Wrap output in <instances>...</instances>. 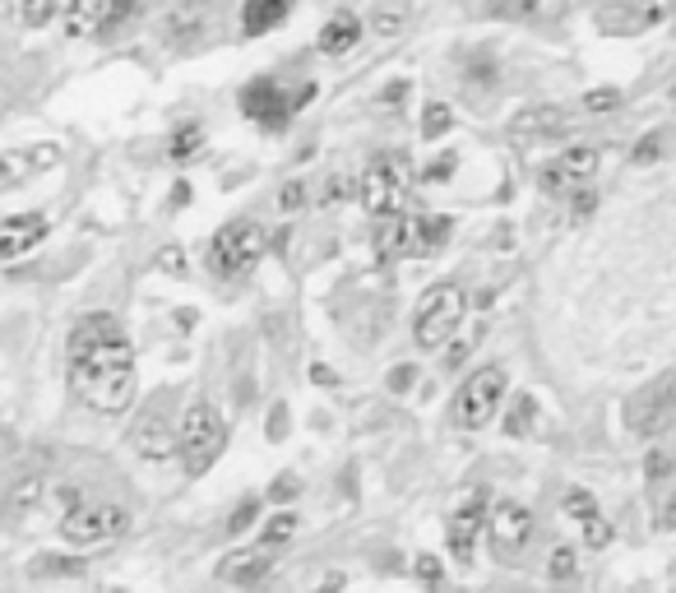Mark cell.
<instances>
[{
  "mask_svg": "<svg viewBox=\"0 0 676 593\" xmlns=\"http://www.w3.org/2000/svg\"><path fill=\"white\" fill-rule=\"evenodd\" d=\"M84 561H65V557H47L37 561V575H79Z\"/></svg>",
  "mask_w": 676,
  "mask_h": 593,
  "instance_id": "obj_41",
  "label": "cell"
},
{
  "mask_svg": "<svg viewBox=\"0 0 676 593\" xmlns=\"http://www.w3.org/2000/svg\"><path fill=\"white\" fill-rule=\"evenodd\" d=\"M306 102H315V84L310 79L297 84L292 94L283 89V84H274V79H251L241 89V112H246V121H255L260 130H287L292 117H297Z\"/></svg>",
  "mask_w": 676,
  "mask_h": 593,
  "instance_id": "obj_4",
  "label": "cell"
},
{
  "mask_svg": "<svg viewBox=\"0 0 676 593\" xmlns=\"http://www.w3.org/2000/svg\"><path fill=\"white\" fill-rule=\"evenodd\" d=\"M482 534H487L491 557L520 561L524 547L533 542V510H528V505H520V501H495V505H487Z\"/></svg>",
  "mask_w": 676,
  "mask_h": 593,
  "instance_id": "obj_9",
  "label": "cell"
},
{
  "mask_svg": "<svg viewBox=\"0 0 676 593\" xmlns=\"http://www.w3.org/2000/svg\"><path fill=\"white\" fill-rule=\"evenodd\" d=\"M157 270H163L167 278H186V274H190L186 251H182V246H163V251H157Z\"/></svg>",
  "mask_w": 676,
  "mask_h": 593,
  "instance_id": "obj_34",
  "label": "cell"
},
{
  "mask_svg": "<svg viewBox=\"0 0 676 593\" xmlns=\"http://www.w3.org/2000/svg\"><path fill=\"white\" fill-rule=\"evenodd\" d=\"M560 505H566V515L579 524V534H584V547H593V552H602V547L607 542H612V524H607L602 519V510H598V501L589 496V492H566V501H560Z\"/></svg>",
  "mask_w": 676,
  "mask_h": 593,
  "instance_id": "obj_18",
  "label": "cell"
},
{
  "mask_svg": "<svg viewBox=\"0 0 676 593\" xmlns=\"http://www.w3.org/2000/svg\"><path fill=\"white\" fill-rule=\"evenodd\" d=\"M338 589H344V575H329L320 589H315V593H338Z\"/></svg>",
  "mask_w": 676,
  "mask_h": 593,
  "instance_id": "obj_49",
  "label": "cell"
},
{
  "mask_svg": "<svg viewBox=\"0 0 676 593\" xmlns=\"http://www.w3.org/2000/svg\"><path fill=\"white\" fill-rule=\"evenodd\" d=\"M570 130V112L566 107H533V112H524L520 121H514V135L520 140H547V135H566Z\"/></svg>",
  "mask_w": 676,
  "mask_h": 593,
  "instance_id": "obj_22",
  "label": "cell"
},
{
  "mask_svg": "<svg viewBox=\"0 0 676 593\" xmlns=\"http://www.w3.org/2000/svg\"><path fill=\"white\" fill-rule=\"evenodd\" d=\"M65 358H70V394L84 408H94L98 417H121L134 404V389H140L134 348L111 311L79 316Z\"/></svg>",
  "mask_w": 676,
  "mask_h": 593,
  "instance_id": "obj_1",
  "label": "cell"
},
{
  "mask_svg": "<svg viewBox=\"0 0 676 593\" xmlns=\"http://www.w3.org/2000/svg\"><path fill=\"white\" fill-rule=\"evenodd\" d=\"M663 140L667 135H648V140H640V149H635V163H653L663 153Z\"/></svg>",
  "mask_w": 676,
  "mask_h": 593,
  "instance_id": "obj_42",
  "label": "cell"
},
{
  "mask_svg": "<svg viewBox=\"0 0 676 593\" xmlns=\"http://www.w3.org/2000/svg\"><path fill=\"white\" fill-rule=\"evenodd\" d=\"M199 24H205V6H199V0H186L182 10H172V14L163 19V33H167V37H182V33H195Z\"/></svg>",
  "mask_w": 676,
  "mask_h": 593,
  "instance_id": "obj_28",
  "label": "cell"
},
{
  "mask_svg": "<svg viewBox=\"0 0 676 593\" xmlns=\"http://www.w3.org/2000/svg\"><path fill=\"white\" fill-rule=\"evenodd\" d=\"M362 205L375 218H390L403 205V167L394 158H375L362 177Z\"/></svg>",
  "mask_w": 676,
  "mask_h": 593,
  "instance_id": "obj_14",
  "label": "cell"
},
{
  "mask_svg": "<svg viewBox=\"0 0 676 593\" xmlns=\"http://www.w3.org/2000/svg\"><path fill=\"white\" fill-rule=\"evenodd\" d=\"M375 255L380 260H399L413 255V218L408 213H390L375 223Z\"/></svg>",
  "mask_w": 676,
  "mask_h": 593,
  "instance_id": "obj_20",
  "label": "cell"
},
{
  "mask_svg": "<svg viewBox=\"0 0 676 593\" xmlns=\"http://www.w3.org/2000/svg\"><path fill=\"white\" fill-rule=\"evenodd\" d=\"M464 311H468V293L459 283H436L432 293L422 297L417 316H413V343L417 348H440L459 334L464 325Z\"/></svg>",
  "mask_w": 676,
  "mask_h": 593,
  "instance_id": "obj_5",
  "label": "cell"
},
{
  "mask_svg": "<svg viewBox=\"0 0 676 593\" xmlns=\"http://www.w3.org/2000/svg\"><path fill=\"white\" fill-rule=\"evenodd\" d=\"M222 450H228V422H222V413L209 399H190L182 422H176V454H182L186 473L190 477L209 473Z\"/></svg>",
  "mask_w": 676,
  "mask_h": 593,
  "instance_id": "obj_2",
  "label": "cell"
},
{
  "mask_svg": "<svg viewBox=\"0 0 676 593\" xmlns=\"http://www.w3.org/2000/svg\"><path fill=\"white\" fill-rule=\"evenodd\" d=\"M495 19H537V0H491Z\"/></svg>",
  "mask_w": 676,
  "mask_h": 593,
  "instance_id": "obj_33",
  "label": "cell"
},
{
  "mask_svg": "<svg viewBox=\"0 0 676 593\" xmlns=\"http://www.w3.org/2000/svg\"><path fill=\"white\" fill-rule=\"evenodd\" d=\"M310 200V182H302V177H292V182H283L279 186V195H274V205L283 209V213H292V209H302Z\"/></svg>",
  "mask_w": 676,
  "mask_h": 593,
  "instance_id": "obj_32",
  "label": "cell"
},
{
  "mask_svg": "<svg viewBox=\"0 0 676 593\" xmlns=\"http://www.w3.org/2000/svg\"><path fill=\"white\" fill-rule=\"evenodd\" d=\"M287 14H292V0H246L241 6V33L264 37V33H274Z\"/></svg>",
  "mask_w": 676,
  "mask_h": 593,
  "instance_id": "obj_21",
  "label": "cell"
},
{
  "mask_svg": "<svg viewBox=\"0 0 676 593\" xmlns=\"http://www.w3.org/2000/svg\"><path fill=\"white\" fill-rule=\"evenodd\" d=\"M593 172H598V149L593 144H575L566 149L556 163L543 167V190L547 195H560V200H575L593 186Z\"/></svg>",
  "mask_w": 676,
  "mask_h": 593,
  "instance_id": "obj_10",
  "label": "cell"
},
{
  "mask_svg": "<svg viewBox=\"0 0 676 593\" xmlns=\"http://www.w3.org/2000/svg\"><path fill=\"white\" fill-rule=\"evenodd\" d=\"M102 593H126V589H102Z\"/></svg>",
  "mask_w": 676,
  "mask_h": 593,
  "instance_id": "obj_50",
  "label": "cell"
},
{
  "mask_svg": "<svg viewBox=\"0 0 676 593\" xmlns=\"http://www.w3.org/2000/svg\"><path fill=\"white\" fill-rule=\"evenodd\" d=\"M255 515H260V501H255V496H246V501L237 505V510H232V519H228V534H232V538L246 534V529L255 524Z\"/></svg>",
  "mask_w": 676,
  "mask_h": 593,
  "instance_id": "obj_38",
  "label": "cell"
},
{
  "mask_svg": "<svg viewBox=\"0 0 676 593\" xmlns=\"http://www.w3.org/2000/svg\"><path fill=\"white\" fill-rule=\"evenodd\" d=\"M413 218V255H432L449 241V218L445 213H408Z\"/></svg>",
  "mask_w": 676,
  "mask_h": 593,
  "instance_id": "obj_24",
  "label": "cell"
},
{
  "mask_svg": "<svg viewBox=\"0 0 676 593\" xmlns=\"http://www.w3.org/2000/svg\"><path fill=\"white\" fill-rule=\"evenodd\" d=\"M399 29H403V10H375V19H371L375 37H394Z\"/></svg>",
  "mask_w": 676,
  "mask_h": 593,
  "instance_id": "obj_39",
  "label": "cell"
},
{
  "mask_svg": "<svg viewBox=\"0 0 676 593\" xmlns=\"http://www.w3.org/2000/svg\"><path fill=\"white\" fill-rule=\"evenodd\" d=\"M667 469H672V464H667V454H663V450H653V454H648V477H653V482H663Z\"/></svg>",
  "mask_w": 676,
  "mask_h": 593,
  "instance_id": "obj_44",
  "label": "cell"
},
{
  "mask_svg": "<svg viewBox=\"0 0 676 593\" xmlns=\"http://www.w3.org/2000/svg\"><path fill=\"white\" fill-rule=\"evenodd\" d=\"M449 125H455V112H449L445 102H432V107L422 112V135H426V140H440Z\"/></svg>",
  "mask_w": 676,
  "mask_h": 593,
  "instance_id": "obj_31",
  "label": "cell"
},
{
  "mask_svg": "<svg viewBox=\"0 0 676 593\" xmlns=\"http://www.w3.org/2000/svg\"><path fill=\"white\" fill-rule=\"evenodd\" d=\"M130 450L149 459V464H163V459L176 454V422H172V413L163 399H153L140 417H134V427H130Z\"/></svg>",
  "mask_w": 676,
  "mask_h": 593,
  "instance_id": "obj_11",
  "label": "cell"
},
{
  "mask_svg": "<svg viewBox=\"0 0 676 593\" xmlns=\"http://www.w3.org/2000/svg\"><path fill=\"white\" fill-rule=\"evenodd\" d=\"M667 10L672 0H612V14H602V29H617V33L653 29L667 19Z\"/></svg>",
  "mask_w": 676,
  "mask_h": 593,
  "instance_id": "obj_17",
  "label": "cell"
},
{
  "mask_svg": "<svg viewBox=\"0 0 676 593\" xmlns=\"http://www.w3.org/2000/svg\"><path fill=\"white\" fill-rule=\"evenodd\" d=\"M182 205H190V186H186V182H176V190H172V209H182Z\"/></svg>",
  "mask_w": 676,
  "mask_h": 593,
  "instance_id": "obj_48",
  "label": "cell"
},
{
  "mask_svg": "<svg viewBox=\"0 0 676 593\" xmlns=\"http://www.w3.org/2000/svg\"><path fill=\"white\" fill-rule=\"evenodd\" d=\"M658 524H663V529H667V534L676 529V492H672V501L663 505V515H658Z\"/></svg>",
  "mask_w": 676,
  "mask_h": 593,
  "instance_id": "obj_45",
  "label": "cell"
},
{
  "mask_svg": "<svg viewBox=\"0 0 676 593\" xmlns=\"http://www.w3.org/2000/svg\"><path fill=\"white\" fill-rule=\"evenodd\" d=\"M505 389H510V376L501 366H482L459 385L455 394V422L464 431H482L495 422V413L505 408Z\"/></svg>",
  "mask_w": 676,
  "mask_h": 593,
  "instance_id": "obj_7",
  "label": "cell"
},
{
  "mask_svg": "<svg viewBox=\"0 0 676 593\" xmlns=\"http://www.w3.org/2000/svg\"><path fill=\"white\" fill-rule=\"evenodd\" d=\"M505 413V431L510 436H528L533 431V422H537V399L533 394H520L510 408H501Z\"/></svg>",
  "mask_w": 676,
  "mask_h": 593,
  "instance_id": "obj_27",
  "label": "cell"
},
{
  "mask_svg": "<svg viewBox=\"0 0 676 593\" xmlns=\"http://www.w3.org/2000/svg\"><path fill=\"white\" fill-rule=\"evenodd\" d=\"M107 19V0H70L65 6V37H94L102 33Z\"/></svg>",
  "mask_w": 676,
  "mask_h": 593,
  "instance_id": "obj_23",
  "label": "cell"
},
{
  "mask_svg": "<svg viewBox=\"0 0 676 593\" xmlns=\"http://www.w3.org/2000/svg\"><path fill=\"white\" fill-rule=\"evenodd\" d=\"M617 107H621V89H593L589 98H584L579 102V112H617Z\"/></svg>",
  "mask_w": 676,
  "mask_h": 593,
  "instance_id": "obj_35",
  "label": "cell"
},
{
  "mask_svg": "<svg viewBox=\"0 0 676 593\" xmlns=\"http://www.w3.org/2000/svg\"><path fill=\"white\" fill-rule=\"evenodd\" d=\"M52 232V218L47 213H14L0 223V260H24L33 255L42 241Z\"/></svg>",
  "mask_w": 676,
  "mask_h": 593,
  "instance_id": "obj_15",
  "label": "cell"
},
{
  "mask_svg": "<svg viewBox=\"0 0 676 593\" xmlns=\"http://www.w3.org/2000/svg\"><path fill=\"white\" fill-rule=\"evenodd\" d=\"M338 195H344V177H329L325 190H320V200H338Z\"/></svg>",
  "mask_w": 676,
  "mask_h": 593,
  "instance_id": "obj_47",
  "label": "cell"
},
{
  "mask_svg": "<svg viewBox=\"0 0 676 593\" xmlns=\"http://www.w3.org/2000/svg\"><path fill=\"white\" fill-rule=\"evenodd\" d=\"M140 10V0H107V19H102V33H117L126 19Z\"/></svg>",
  "mask_w": 676,
  "mask_h": 593,
  "instance_id": "obj_37",
  "label": "cell"
},
{
  "mask_svg": "<svg viewBox=\"0 0 676 593\" xmlns=\"http://www.w3.org/2000/svg\"><path fill=\"white\" fill-rule=\"evenodd\" d=\"M61 538L75 547H94V542H111L130 529V510L117 501H79L61 515Z\"/></svg>",
  "mask_w": 676,
  "mask_h": 593,
  "instance_id": "obj_8",
  "label": "cell"
},
{
  "mask_svg": "<svg viewBox=\"0 0 676 593\" xmlns=\"http://www.w3.org/2000/svg\"><path fill=\"white\" fill-rule=\"evenodd\" d=\"M625 427H630V436H640V441H663L676 427V371H667V376L630 394Z\"/></svg>",
  "mask_w": 676,
  "mask_h": 593,
  "instance_id": "obj_6",
  "label": "cell"
},
{
  "mask_svg": "<svg viewBox=\"0 0 676 593\" xmlns=\"http://www.w3.org/2000/svg\"><path fill=\"white\" fill-rule=\"evenodd\" d=\"M287 431V417H283V404H279V413L274 417H269V436H274V441H279V436Z\"/></svg>",
  "mask_w": 676,
  "mask_h": 593,
  "instance_id": "obj_46",
  "label": "cell"
},
{
  "mask_svg": "<svg viewBox=\"0 0 676 593\" xmlns=\"http://www.w3.org/2000/svg\"><path fill=\"white\" fill-rule=\"evenodd\" d=\"M413 575H417V580L426 584V593H440V580H445V575H440V561H436L432 552H422V557H417Z\"/></svg>",
  "mask_w": 676,
  "mask_h": 593,
  "instance_id": "obj_36",
  "label": "cell"
},
{
  "mask_svg": "<svg viewBox=\"0 0 676 593\" xmlns=\"http://www.w3.org/2000/svg\"><path fill=\"white\" fill-rule=\"evenodd\" d=\"M37 501H42V482L37 477H24L14 487V510H29V505H37Z\"/></svg>",
  "mask_w": 676,
  "mask_h": 593,
  "instance_id": "obj_40",
  "label": "cell"
},
{
  "mask_svg": "<svg viewBox=\"0 0 676 593\" xmlns=\"http://www.w3.org/2000/svg\"><path fill=\"white\" fill-rule=\"evenodd\" d=\"M292 496H297V477L283 473V477L274 482V487H269V501H292Z\"/></svg>",
  "mask_w": 676,
  "mask_h": 593,
  "instance_id": "obj_43",
  "label": "cell"
},
{
  "mask_svg": "<svg viewBox=\"0 0 676 593\" xmlns=\"http://www.w3.org/2000/svg\"><path fill=\"white\" fill-rule=\"evenodd\" d=\"M482 519H487V496L472 492L455 515L445 519V542H449V557H455L459 565L472 561V552H478V538H482Z\"/></svg>",
  "mask_w": 676,
  "mask_h": 593,
  "instance_id": "obj_13",
  "label": "cell"
},
{
  "mask_svg": "<svg viewBox=\"0 0 676 593\" xmlns=\"http://www.w3.org/2000/svg\"><path fill=\"white\" fill-rule=\"evenodd\" d=\"M547 575H552L556 584H570V580L579 575V552H575V547H566V542L552 547V557H547Z\"/></svg>",
  "mask_w": 676,
  "mask_h": 593,
  "instance_id": "obj_30",
  "label": "cell"
},
{
  "mask_svg": "<svg viewBox=\"0 0 676 593\" xmlns=\"http://www.w3.org/2000/svg\"><path fill=\"white\" fill-rule=\"evenodd\" d=\"M199 149H205V125H195V121L176 125L172 135H167V158H172V163H190Z\"/></svg>",
  "mask_w": 676,
  "mask_h": 593,
  "instance_id": "obj_25",
  "label": "cell"
},
{
  "mask_svg": "<svg viewBox=\"0 0 676 593\" xmlns=\"http://www.w3.org/2000/svg\"><path fill=\"white\" fill-rule=\"evenodd\" d=\"M65 163V149L61 144H19L0 153V190H19L29 186L42 172H56Z\"/></svg>",
  "mask_w": 676,
  "mask_h": 593,
  "instance_id": "obj_12",
  "label": "cell"
},
{
  "mask_svg": "<svg viewBox=\"0 0 676 593\" xmlns=\"http://www.w3.org/2000/svg\"><path fill=\"white\" fill-rule=\"evenodd\" d=\"M357 42H362V19L357 14H334L329 24L320 29V37H315V52L320 56H348Z\"/></svg>",
  "mask_w": 676,
  "mask_h": 593,
  "instance_id": "obj_19",
  "label": "cell"
},
{
  "mask_svg": "<svg viewBox=\"0 0 676 593\" xmlns=\"http://www.w3.org/2000/svg\"><path fill=\"white\" fill-rule=\"evenodd\" d=\"M61 14V0H19V24L24 29H47Z\"/></svg>",
  "mask_w": 676,
  "mask_h": 593,
  "instance_id": "obj_29",
  "label": "cell"
},
{
  "mask_svg": "<svg viewBox=\"0 0 676 593\" xmlns=\"http://www.w3.org/2000/svg\"><path fill=\"white\" fill-rule=\"evenodd\" d=\"M274 561H279V552L274 547H237V552L218 565V575L228 580V584H237V589H255L269 570H274Z\"/></svg>",
  "mask_w": 676,
  "mask_h": 593,
  "instance_id": "obj_16",
  "label": "cell"
},
{
  "mask_svg": "<svg viewBox=\"0 0 676 593\" xmlns=\"http://www.w3.org/2000/svg\"><path fill=\"white\" fill-rule=\"evenodd\" d=\"M264 246H269V237L255 218H232V223H222L214 232L205 265L218 278H246L264 260Z\"/></svg>",
  "mask_w": 676,
  "mask_h": 593,
  "instance_id": "obj_3",
  "label": "cell"
},
{
  "mask_svg": "<svg viewBox=\"0 0 676 593\" xmlns=\"http://www.w3.org/2000/svg\"><path fill=\"white\" fill-rule=\"evenodd\" d=\"M297 510H274V519H269L264 524V534H260V547H274V552H279V547H287L292 538H297Z\"/></svg>",
  "mask_w": 676,
  "mask_h": 593,
  "instance_id": "obj_26",
  "label": "cell"
}]
</instances>
